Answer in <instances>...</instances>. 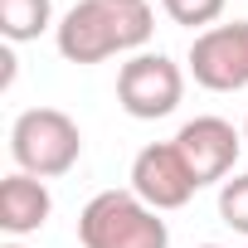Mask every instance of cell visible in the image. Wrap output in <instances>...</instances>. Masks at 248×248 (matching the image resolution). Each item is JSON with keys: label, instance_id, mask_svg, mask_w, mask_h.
Returning <instances> with one entry per match:
<instances>
[{"label": "cell", "instance_id": "cell-3", "mask_svg": "<svg viewBox=\"0 0 248 248\" xmlns=\"http://www.w3.org/2000/svg\"><path fill=\"white\" fill-rule=\"evenodd\" d=\"M10 156H15V170L39 175V180H59L78 166L83 132L59 107H25L10 127Z\"/></svg>", "mask_w": 248, "mask_h": 248}, {"label": "cell", "instance_id": "cell-8", "mask_svg": "<svg viewBox=\"0 0 248 248\" xmlns=\"http://www.w3.org/2000/svg\"><path fill=\"white\" fill-rule=\"evenodd\" d=\"M54 214V195L39 175H25V170H10L0 180V229L10 238H25V233H39Z\"/></svg>", "mask_w": 248, "mask_h": 248}, {"label": "cell", "instance_id": "cell-12", "mask_svg": "<svg viewBox=\"0 0 248 248\" xmlns=\"http://www.w3.org/2000/svg\"><path fill=\"white\" fill-rule=\"evenodd\" d=\"M117 5H146V0H117Z\"/></svg>", "mask_w": 248, "mask_h": 248}, {"label": "cell", "instance_id": "cell-1", "mask_svg": "<svg viewBox=\"0 0 248 248\" xmlns=\"http://www.w3.org/2000/svg\"><path fill=\"white\" fill-rule=\"evenodd\" d=\"M156 34L151 5H117V0H78L63 10L54 44L68 63H102L112 54H141Z\"/></svg>", "mask_w": 248, "mask_h": 248}, {"label": "cell", "instance_id": "cell-4", "mask_svg": "<svg viewBox=\"0 0 248 248\" xmlns=\"http://www.w3.org/2000/svg\"><path fill=\"white\" fill-rule=\"evenodd\" d=\"M185 97V68L170 54H132L127 63L117 68V107L137 117V122H161L180 107Z\"/></svg>", "mask_w": 248, "mask_h": 248}, {"label": "cell", "instance_id": "cell-5", "mask_svg": "<svg viewBox=\"0 0 248 248\" xmlns=\"http://www.w3.org/2000/svg\"><path fill=\"white\" fill-rule=\"evenodd\" d=\"M185 68L204 93L248 88V20H229V25H214V30L195 34L190 54H185Z\"/></svg>", "mask_w": 248, "mask_h": 248}, {"label": "cell", "instance_id": "cell-14", "mask_svg": "<svg viewBox=\"0 0 248 248\" xmlns=\"http://www.w3.org/2000/svg\"><path fill=\"white\" fill-rule=\"evenodd\" d=\"M5 248H25V243H5Z\"/></svg>", "mask_w": 248, "mask_h": 248}, {"label": "cell", "instance_id": "cell-9", "mask_svg": "<svg viewBox=\"0 0 248 248\" xmlns=\"http://www.w3.org/2000/svg\"><path fill=\"white\" fill-rule=\"evenodd\" d=\"M54 25V0H0V34L10 44H30Z\"/></svg>", "mask_w": 248, "mask_h": 248}, {"label": "cell", "instance_id": "cell-11", "mask_svg": "<svg viewBox=\"0 0 248 248\" xmlns=\"http://www.w3.org/2000/svg\"><path fill=\"white\" fill-rule=\"evenodd\" d=\"M219 219L248 238V175H229L219 185Z\"/></svg>", "mask_w": 248, "mask_h": 248}, {"label": "cell", "instance_id": "cell-10", "mask_svg": "<svg viewBox=\"0 0 248 248\" xmlns=\"http://www.w3.org/2000/svg\"><path fill=\"white\" fill-rule=\"evenodd\" d=\"M224 5H229V0H161L166 20H170V25H185V30H195V34L214 30L219 15H224Z\"/></svg>", "mask_w": 248, "mask_h": 248}, {"label": "cell", "instance_id": "cell-13", "mask_svg": "<svg viewBox=\"0 0 248 248\" xmlns=\"http://www.w3.org/2000/svg\"><path fill=\"white\" fill-rule=\"evenodd\" d=\"M243 146H248V117H243Z\"/></svg>", "mask_w": 248, "mask_h": 248}, {"label": "cell", "instance_id": "cell-6", "mask_svg": "<svg viewBox=\"0 0 248 248\" xmlns=\"http://www.w3.org/2000/svg\"><path fill=\"white\" fill-rule=\"evenodd\" d=\"M170 141L185 156L195 185L204 190V185H224L233 175L238 151H243V127H233V122H224V117H190Z\"/></svg>", "mask_w": 248, "mask_h": 248}, {"label": "cell", "instance_id": "cell-2", "mask_svg": "<svg viewBox=\"0 0 248 248\" xmlns=\"http://www.w3.org/2000/svg\"><path fill=\"white\" fill-rule=\"evenodd\" d=\"M83 248H170V229L161 209H151L137 190H97L78 214Z\"/></svg>", "mask_w": 248, "mask_h": 248}, {"label": "cell", "instance_id": "cell-15", "mask_svg": "<svg viewBox=\"0 0 248 248\" xmlns=\"http://www.w3.org/2000/svg\"><path fill=\"white\" fill-rule=\"evenodd\" d=\"M200 248H219V243H200Z\"/></svg>", "mask_w": 248, "mask_h": 248}, {"label": "cell", "instance_id": "cell-7", "mask_svg": "<svg viewBox=\"0 0 248 248\" xmlns=\"http://www.w3.org/2000/svg\"><path fill=\"white\" fill-rule=\"evenodd\" d=\"M132 190H137L151 209L170 214V209H185L200 185H195L185 156L175 151V141H151V146H141L137 161H132Z\"/></svg>", "mask_w": 248, "mask_h": 248}]
</instances>
